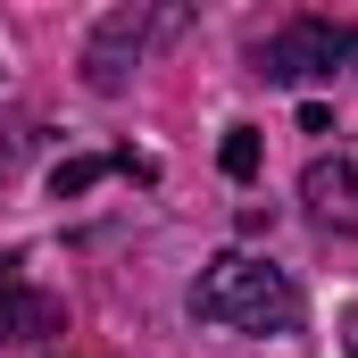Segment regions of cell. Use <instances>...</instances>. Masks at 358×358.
Listing matches in <instances>:
<instances>
[{
    "label": "cell",
    "instance_id": "1",
    "mask_svg": "<svg viewBox=\"0 0 358 358\" xmlns=\"http://www.w3.org/2000/svg\"><path fill=\"white\" fill-rule=\"evenodd\" d=\"M192 317L200 325H234V334H292L300 325V283L250 250H225L208 259L192 283Z\"/></svg>",
    "mask_w": 358,
    "mask_h": 358
},
{
    "label": "cell",
    "instance_id": "2",
    "mask_svg": "<svg viewBox=\"0 0 358 358\" xmlns=\"http://www.w3.org/2000/svg\"><path fill=\"white\" fill-rule=\"evenodd\" d=\"M250 59H259L267 84H334L358 59V25H342V17H292V25H275Z\"/></svg>",
    "mask_w": 358,
    "mask_h": 358
},
{
    "label": "cell",
    "instance_id": "3",
    "mask_svg": "<svg viewBox=\"0 0 358 358\" xmlns=\"http://www.w3.org/2000/svg\"><path fill=\"white\" fill-rule=\"evenodd\" d=\"M183 25H192V8H108L92 25V42H84V84L92 92H125L134 84V59L150 42H176Z\"/></svg>",
    "mask_w": 358,
    "mask_h": 358
},
{
    "label": "cell",
    "instance_id": "4",
    "mask_svg": "<svg viewBox=\"0 0 358 358\" xmlns=\"http://www.w3.org/2000/svg\"><path fill=\"white\" fill-rule=\"evenodd\" d=\"M300 200H308V217L325 225V234H358V159H308V176H300Z\"/></svg>",
    "mask_w": 358,
    "mask_h": 358
},
{
    "label": "cell",
    "instance_id": "5",
    "mask_svg": "<svg viewBox=\"0 0 358 358\" xmlns=\"http://www.w3.org/2000/svg\"><path fill=\"white\" fill-rule=\"evenodd\" d=\"M59 317H67V308H59L50 292H34L25 275L0 259V342H34V334H59Z\"/></svg>",
    "mask_w": 358,
    "mask_h": 358
},
{
    "label": "cell",
    "instance_id": "6",
    "mask_svg": "<svg viewBox=\"0 0 358 358\" xmlns=\"http://www.w3.org/2000/svg\"><path fill=\"white\" fill-rule=\"evenodd\" d=\"M100 176H159V167H150V159H134V150H100V159H59V167H50V192H59V200H76V192H92V183Z\"/></svg>",
    "mask_w": 358,
    "mask_h": 358
},
{
    "label": "cell",
    "instance_id": "7",
    "mask_svg": "<svg viewBox=\"0 0 358 358\" xmlns=\"http://www.w3.org/2000/svg\"><path fill=\"white\" fill-rule=\"evenodd\" d=\"M217 167H225L234 183L259 176V125H234V134H225V150H217Z\"/></svg>",
    "mask_w": 358,
    "mask_h": 358
},
{
    "label": "cell",
    "instance_id": "8",
    "mask_svg": "<svg viewBox=\"0 0 358 358\" xmlns=\"http://www.w3.org/2000/svg\"><path fill=\"white\" fill-rule=\"evenodd\" d=\"M342 350L358 358V308H350V317H342Z\"/></svg>",
    "mask_w": 358,
    "mask_h": 358
}]
</instances>
